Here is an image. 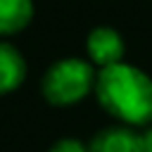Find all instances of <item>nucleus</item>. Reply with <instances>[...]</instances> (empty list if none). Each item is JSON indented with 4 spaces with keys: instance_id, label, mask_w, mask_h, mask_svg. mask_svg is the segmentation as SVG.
Segmentation results:
<instances>
[{
    "instance_id": "obj_1",
    "label": "nucleus",
    "mask_w": 152,
    "mask_h": 152,
    "mask_svg": "<svg viewBox=\"0 0 152 152\" xmlns=\"http://www.w3.org/2000/svg\"><path fill=\"white\" fill-rule=\"evenodd\" d=\"M95 97L119 124L145 128L152 124V76L128 62L97 69Z\"/></svg>"
},
{
    "instance_id": "obj_2",
    "label": "nucleus",
    "mask_w": 152,
    "mask_h": 152,
    "mask_svg": "<svg viewBox=\"0 0 152 152\" xmlns=\"http://www.w3.org/2000/svg\"><path fill=\"white\" fill-rule=\"evenodd\" d=\"M97 69L86 57H62L40 78V93L52 107H74L95 90Z\"/></svg>"
},
{
    "instance_id": "obj_3",
    "label": "nucleus",
    "mask_w": 152,
    "mask_h": 152,
    "mask_svg": "<svg viewBox=\"0 0 152 152\" xmlns=\"http://www.w3.org/2000/svg\"><path fill=\"white\" fill-rule=\"evenodd\" d=\"M86 55L95 69L124 62V55H126L124 36L112 26H95L86 36Z\"/></svg>"
},
{
    "instance_id": "obj_4",
    "label": "nucleus",
    "mask_w": 152,
    "mask_h": 152,
    "mask_svg": "<svg viewBox=\"0 0 152 152\" xmlns=\"http://www.w3.org/2000/svg\"><path fill=\"white\" fill-rule=\"evenodd\" d=\"M88 150L90 152H140V131L126 124L107 126L90 138Z\"/></svg>"
},
{
    "instance_id": "obj_5",
    "label": "nucleus",
    "mask_w": 152,
    "mask_h": 152,
    "mask_svg": "<svg viewBox=\"0 0 152 152\" xmlns=\"http://www.w3.org/2000/svg\"><path fill=\"white\" fill-rule=\"evenodd\" d=\"M26 78V59L24 55L0 40V95H7V93H14Z\"/></svg>"
},
{
    "instance_id": "obj_6",
    "label": "nucleus",
    "mask_w": 152,
    "mask_h": 152,
    "mask_svg": "<svg viewBox=\"0 0 152 152\" xmlns=\"http://www.w3.org/2000/svg\"><path fill=\"white\" fill-rule=\"evenodd\" d=\"M33 0H0V36L21 33L33 19Z\"/></svg>"
},
{
    "instance_id": "obj_7",
    "label": "nucleus",
    "mask_w": 152,
    "mask_h": 152,
    "mask_svg": "<svg viewBox=\"0 0 152 152\" xmlns=\"http://www.w3.org/2000/svg\"><path fill=\"white\" fill-rule=\"evenodd\" d=\"M48 152H90L88 145L78 138H59L52 142V147Z\"/></svg>"
},
{
    "instance_id": "obj_8",
    "label": "nucleus",
    "mask_w": 152,
    "mask_h": 152,
    "mask_svg": "<svg viewBox=\"0 0 152 152\" xmlns=\"http://www.w3.org/2000/svg\"><path fill=\"white\" fill-rule=\"evenodd\" d=\"M140 152H152V124L145 126L140 133Z\"/></svg>"
}]
</instances>
